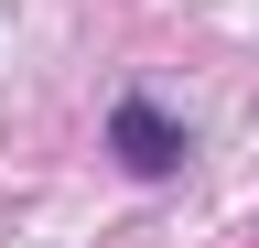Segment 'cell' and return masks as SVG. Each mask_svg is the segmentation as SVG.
I'll return each mask as SVG.
<instances>
[{"mask_svg":"<svg viewBox=\"0 0 259 248\" xmlns=\"http://www.w3.org/2000/svg\"><path fill=\"white\" fill-rule=\"evenodd\" d=\"M108 140H119L130 173H173V162H184V130H173L151 97H119V108H108Z\"/></svg>","mask_w":259,"mask_h":248,"instance_id":"1","label":"cell"}]
</instances>
